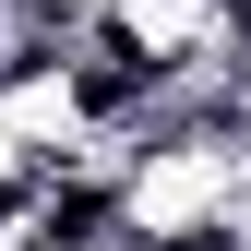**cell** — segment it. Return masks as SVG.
I'll return each mask as SVG.
<instances>
[{
	"label": "cell",
	"mask_w": 251,
	"mask_h": 251,
	"mask_svg": "<svg viewBox=\"0 0 251 251\" xmlns=\"http://www.w3.org/2000/svg\"><path fill=\"white\" fill-rule=\"evenodd\" d=\"M0 132H12L24 168H60V155L84 144V96H72V72H60V48H36V60L0 72Z\"/></svg>",
	"instance_id": "obj_1"
},
{
	"label": "cell",
	"mask_w": 251,
	"mask_h": 251,
	"mask_svg": "<svg viewBox=\"0 0 251 251\" xmlns=\"http://www.w3.org/2000/svg\"><path fill=\"white\" fill-rule=\"evenodd\" d=\"M12 24H24L36 48H72L84 24H108V0H12Z\"/></svg>",
	"instance_id": "obj_2"
},
{
	"label": "cell",
	"mask_w": 251,
	"mask_h": 251,
	"mask_svg": "<svg viewBox=\"0 0 251 251\" xmlns=\"http://www.w3.org/2000/svg\"><path fill=\"white\" fill-rule=\"evenodd\" d=\"M12 179H24V155H12V132H0V192H12Z\"/></svg>",
	"instance_id": "obj_3"
}]
</instances>
